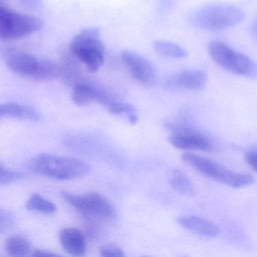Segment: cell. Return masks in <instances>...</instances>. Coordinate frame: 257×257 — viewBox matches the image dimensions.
I'll return each mask as SVG.
<instances>
[{"instance_id":"cell-20","label":"cell","mask_w":257,"mask_h":257,"mask_svg":"<svg viewBox=\"0 0 257 257\" xmlns=\"http://www.w3.org/2000/svg\"><path fill=\"white\" fill-rule=\"evenodd\" d=\"M108 111L110 113L115 114V115H121V114H125L127 115L129 121L132 124H136L138 121V115H137V110L135 106L129 103H124V102L117 101L115 100H111L107 105H106Z\"/></svg>"},{"instance_id":"cell-21","label":"cell","mask_w":257,"mask_h":257,"mask_svg":"<svg viewBox=\"0 0 257 257\" xmlns=\"http://www.w3.org/2000/svg\"><path fill=\"white\" fill-rule=\"evenodd\" d=\"M22 177V174L19 171L9 169L1 164L0 166V183L1 185H9Z\"/></svg>"},{"instance_id":"cell-26","label":"cell","mask_w":257,"mask_h":257,"mask_svg":"<svg viewBox=\"0 0 257 257\" xmlns=\"http://www.w3.org/2000/svg\"><path fill=\"white\" fill-rule=\"evenodd\" d=\"M31 255L32 256H55L58 255V254L54 253L50 251L43 250V249H35L32 251Z\"/></svg>"},{"instance_id":"cell-24","label":"cell","mask_w":257,"mask_h":257,"mask_svg":"<svg viewBox=\"0 0 257 257\" xmlns=\"http://www.w3.org/2000/svg\"><path fill=\"white\" fill-rule=\"evenodd\" d=\"M19 3L28 10H39L43 7V0H19Z\"/></svg>"},{"instance_id":"cell-27","label":"cell","mask_w":257,"mask_h":257,"mask_svg":"<svg viewBox=\"0 0 257 257\" xmlns=\"http://www.w3.org/2000/svg\"><path fill=\"white\" fill-rule=\"evenodd\" d=\"M252 31L253 35L257 37V20L255 21V23L252 25Z\"/></svg>"},{"instance_id":"cell-1","label":"cell","mask_w":257,"mask_h":257,"mask_svg":"<svg viewBox=\"0 0 257 257\" xmlns=\"http://www.w3.org/2000/svg\"><path fill=\"white\" fill-rule=\"evenodd\" d=\"M245 19V13L236 6L212 4L194 10L188 15L189 24L198 29L222 31L234 28Z\"/></svg>"},{"instance_id":"cell-22","label":"cell","mask_w":257,"mask_h":257,"mask_svg":"<svg viewBox=\"0 0 257 257\" xmlns=\"http://www.w3.org/2000/svg\"><path fill=\"white\" fill-rule=\"evenodd\" d=\"M15 224V218L11 213L1 210L0 212V231L1 233L10 231Z\"/></svg>"},{"instance_id":"cell-19","label":"cell","mask_w":257,"mask_h":257,"mask_svg":"<svg viewBox=\"0 0 257 257\" xmlns=\"http://www.w3.org/2000/svg\"><path fill=\"white\" fill-rule=\"evenodd\" d=\"M26 208L31 211L40 212L42 213H55L57 210V207L53 202L43 198L39 194H34L30 197L26 203Z\"/></svg>"},{"instance_id":"cell-6","label":"cell","mask_w":257,"mask_h":257,"mask_svg":"<svg viewBox=\"0 0 257 257\" xmlns=\"http://www.w3.org/2000/svg\"><path fill=\"white\" fill-rule=\"evenodd\" d=\"M182 159L185 163L206 177L234 189L245 187L254 182V177L250 174L229 171L214 161L193 153H184Z\"/></svg>"},{"instance_id":"cell-3","label":"cell","mask_w":257,"mask_h":257,"mask_svg":"<svg viewBox=\"0 0 257 257\" xmlns=\"http://www.w3.org/2000/svg\"><path fill=\"white\" fill-rule=\"evenodd\" d=\"M28 167L36 174L61 180L79 178L89 171V167L79 159L49 154L35 156Z\"/></svg>"},{"instance_id":"cell-8","label":"cell","mask_w":257,"mask_h":257,"mask_svg":"<svg viewBox=\"0 0 257 257\" xmlns=\"http://www.w3.org/2000/svg\"><path fill=\"white\" fill-rule=\"evenodd\" d=\"M62 197L71 207L85 216L97 219H111L115 216L112 203L100 194L73 195L63 192Z\"/></svg>"},{"instance_id":"cell-18","label":"cell","mask_w":257,"mask_h":257,"mask_svg":"<svg viewBox=\"0 0 257 257\" xmlns=\"http://www.w3.org/2000/svg\"><path fill=\"white\" fill-rule=\"evenodd\" d=\"M7 253L11 256H26L31 253V243L22 235H13L6 242Z\"/></svg>"},{"instance_id":"cell-5","label":"cell","mask_w":257,"mask_h":257,"mask_svg":"<svg viewBox=\"0 0 257 257\" xmlns=\"http://www.w3.org/2000/svg\"><path fill=\"white\" fill-rule=\"evenodd\" d=\"M70 49L90 73L98 71L104 62L105 47L100 40V29L96 27L85 28L75 36Z\"/></svg>"},{"instance_id":"cell-25","label":"cell","mask_w":257,"mask_h":257,"mask_svg":"<svg viewBox=\"0 0 257 257\" xmlns=\"http://www.w3.org/2000/svg\"><path fill=\"white\" fill-rule=\"evenodd\" d=\"M245 159L248 165L257 172V153L256 152H248L245 155Z\"/></svg>"},{"instance_id":"cell-13","label":"cell","mask_w":257,"mask_h":257,"mask_svg":"<svg viewBox=\"0 0 257 257\" xmlns=\"http://www.w3.org/2000/svg\"><path fill=\"white\" fill-rule=\"evenodd\" d=\"M177 222L183 228L204 237H216L219 234V228L216 224L201 216H180Z\"/></svg>"},{"instance_id":"cell-4","label":"cell","mask_w":257,"mask_h":257,"mask_svg":"<svg viewBox=\"0 0 257 257\" xmlns=\"http://www.w3.org/2000/svg\"><path fill=\"white\" fill-rule=\"evenodd\" d=\"M207 50L212 60L225 71L248 79H257V62L247 55L217 40L210 43Z\"/></svg>"},{"instance_id":"cell-16","label":"cell","mask_w":257,"mask_h":257,"mask_svg":"<svg viewBox=\"0 0 257 257\" xmlns=\"http://www.w3.org/2000/svg\"><path fill=\"white\" fill-rule=\"evenodd\" d=\"M170 184L171 187L179 193L186 196L192 197L195 195L193 183L186 174L180 170H174L170 176Z\"/></svg>"},{"instance_id":"cell-11","label":"cell","mask_w":257,"mask_h":257,"mask_svg":"<svg viewBox=\"0 0 257 257\" xmlns=\"http://www.w3.org/2000/svg\"><path fill=\"white\" fill-rule=\"evenodd\" d=\"M169 143L177 149H195L201 151H210L212 145L209 140L200 132L184 127L173 129L169 137Z\"/></svg>"},{"instance_id":"cell-2","label":"cell","mask_w":257,"mask_h":257,"mask_svg":"<svg viewBox=\"0 0 257 257\" xmlns=\"http://www.w3.org/2000/svg\"><path fill=\"white\" fill-rule=\"evenodd\" d=\"M2 58L13 73L30 79L49 80L61 75L60 66L49 60L40 59L16 49L2 51Z\"/></svg>"},{"instance_id":"cell-14","label":"cell","mask_w":257,"mask_h":257,"mask_svg":"<svg viewBox=\"0 0 257 257\" xmlns=\"http://www.w3.org/2000/svg\"><path fill=\"white\" fill-rule=\"evenodd\" d=\"M59 238L61 246L67 253L79 256L86 252V240L79 230L73 228H64L60 233Z\"/></svg>"},{"instance_id":"cell-23","label":"cell","mask_w":257,"mask_h":257,"mask_svg":"<svg viewBox=\"0 0 257 257\" xmlns=\"http://www.w3.org/2000/svg\"><path fill=\"white\" fill-rule=\"evenodd\" d=\"M100 253L102 256H124V250L119 246L114 244H106L101 246L100 249Z\"/></svg>"},{"instance_id":"cell-10","label":"cell","mask_w":257,"mask_h":257,"mask_svg":"<svg viewBox=\"0 0 257 257\" xmlns=\"http://www.w3.org/2000/svg\"><path fill=\"white\" fill-rule=\"evenodd\" d=\"M207 75L200 69H188L171 75L165 81V86L169 89L201 91L205 87Z\"/></svg>"},{"instance_id":"cell-9","label":"cell","mask_w":257,"mask_h":257,"mask_svg":"<svg viewBox=\"0 0 257 257\" xmlns=\"http://www.w3.org/2000/svg\"><path fill=\"white\" fill-rule=\"evenodd\" d=\"M121 61L132 77L140 83L152 85L157 81V71L153 63L145 57L132 51L121 52Z\"/></svg>"},{"instance_id":"cell-15","label":"cell","mask_w":257,"mask_h":257,"mask_svg":"<svg viewBox=\"0 0 257 257\" xmlns=\"http://www.w3.org/2000/svg\"><path fill=\"white\" fill-rule=\"evenodd\" d=\"M1 118H16L19 119L37 121L40 119V115L35 109L26 105L19 103H5L0 106Z\"/></svg>"},{"instance_id":"cell-7","label":"cell","mask_w":257,"mask_h":257,"mask_svg":"<svg viewBox=\"0 0 257 257\" xmlns=\"http://www.w3.org/2000/svg\"><path fill=\"white\" fill-rule=\"evenodd\" d=\"M44 23L35 16L22 14L0 6V37L5 41L19 40L41 30Z\"/></svg>"},{"instance_id":"cell-17","label":"cell","mask_w":257,"mask_h":257,"mask_svg":"<svg viewBox=\"0 0 257 257\" xmlns=\"http://www.w3.org/2000/svg\"><path fill=\"white\" fill-rule=\"evenodd\" d=\"M154 50L162 56L172 59H183L188 56L187 52L180 45L165 40H157L153 43Z\"/></svg>"},{"instance_id":"cell-12","label":"cell","mask_w":257,"mask_h":257,"mask_svg":"<svg viewBox=\"0 0 257 257\" xmlns=\"http://www.w3.org/2000/svg\"><path fill=\"white\" fill-rule=\"evenodd\" d=\"M72 100L78 106H86L93 102L106 106L112 99L106 92L91 84L77 82L73 86Z\"/></svg>"}]
</instances>
